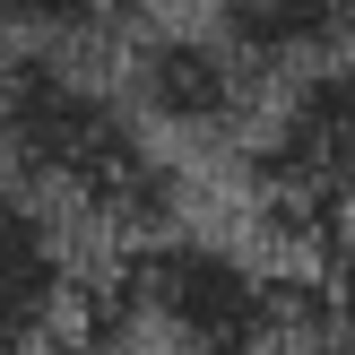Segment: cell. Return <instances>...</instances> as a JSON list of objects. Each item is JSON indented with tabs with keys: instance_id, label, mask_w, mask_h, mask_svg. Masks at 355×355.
I'll return each instance as SVG.
<instances>
[{
	"instance_id": "1",
	"label": "cell",
	"mask_w": 355,
	"mask_h": 355,
	"mask_svg": "<svg viewBox=\"0 0 355 355\" xmlns=\"http://www.w3.org/2000/svg\"><path fill=\"white\" fill-rule=\"evenodd\" d=\"M0 173L52 200L69 225H96L121 252L173 234V156L139 130L113 78L61 52H0Z\"/></svg>"
},
{
	"instance_id": "2",
	"label": "cell",
	"mask_w": 355,
	"mask_h": 355,
	"mask_svg": "<svg viewBox=\"0 0 355 355\" xmlns=\"http://www.w3.org/2000/svg\"><path fill=\"white\" fill-rule=\"evenodd\" d=\"M104 312L156 355H304L312 329L329 321V304L295 269L182 225L121 252Z\"/></svg>"
},
{
	"instance_id": "3",
	"label": "cell",
	"mask_w": 355,
	"mask_h": 355,
	"mask_svg": "<svg viewBox=\"0 0 355 355\" xmlns=\"http://www.w3.org/2000/svg\"><path fill=\"white\" fill-rule=\"evenodd\" d=\"M113 87L156 148L165 139H182V148H252L269 78L243 69L208 26H130Z\"/></svg>"
},
{
	"instance_id": "4",
	"label": "cell",
	"mask_w": 355,
	"mask_h": 355,
	"mask_svg": "<svg viewBox=\"0 0 355 355\" xmlns=\"http://www.w3.org/2000/svg\"><path fill=\"white\" fill-rule=\"evenodd\" d=\"M96 312L78 225L0 173V355H69Z\"/></svg>"
},
{
	"instance_id": "5",
	"label": "cell",
	"mask_w": 355,
	"mask_h": 355,
	"mask_svg": "<svg viewBox=\"0 0 355 355\" xmlns=\"http://www.w3.org/2000/svg\"><path fill=\"white\" fill-rule=\"evenodd\" d=\"M200 26L260 78H295L355 52V0H200Z\"/></svg>"
},
{
	"instance_id": "6",
	"label": "cell",
	"mask_w": 355,
	"mask_h": 355,
	"mask_svg": "<svg viewBox=\"0 0 355 355\" xmlns=\"http://www.w3.org/2000/svg\"><path fill=\"white\" fill-rule=\"evenodd\" d=\"M139 0H0V52H61L96 61L104 44H130Z\"/></svg>"
}]
</instances>
